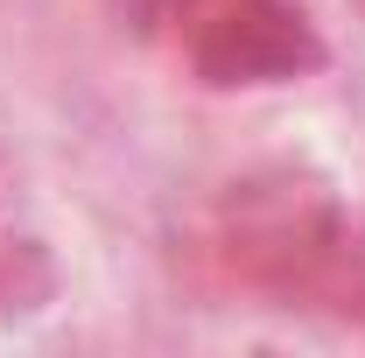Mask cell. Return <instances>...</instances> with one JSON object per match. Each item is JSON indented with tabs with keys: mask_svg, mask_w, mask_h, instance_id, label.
Wrapping results in <instances>:
<instances>
[{
	"mask_svg": "<svg viewBox=\"0 0 365 358\" xmlns=\"http://www.w3.org/2000/svg\"><path fill=\"white\" fill-rule=\"evenodd\" d=\"M211 260L246 295L365 330V218L309 162H253L211 197Z\"/></svg>",
	"mask_w": 365,
	"mask_h": 358,
	"instance_id": "cell-1",
	"label": "cell"
},
{
	"mask_svg": "<svg viewBox=\"0 0 365 358\" xmlns=\"http://www.w3.org/2000/svg\"><path fill=\"white\" fill-rule=\"evenodd\" d=\"M182 56L211 91H281L330 63L323 29L295 0H182Z\"/></svg>",
	"mask_w": 365,
	"mask_h": 358,
	"instance_id": "cell-2",
	"label": "cell"
},
{
	"mask_svg": "<svg viewBox=\"0 0 365 358\" xmlns=\"http://www.w3.org/2000/svg\"><path fill=\"white\" fill-rule=\"evenodd\" d=\"M56 288H63L56 253H49L36 232L0 225V330H7V323H36V316L56 302Z\"/></svg>",
	"mask_w": 365,
	"mask_h": 358,
	"instance_id": "cell-3",
	"label": "cell"
},
{
	"mask_svg": "<svg viewBox=\"0 0 365 358\" xmlns=\"http://www.w3.org/2000/svg\"><path fill=\"white\" fill-rule=\"evenodd\" d=\"M344 7H351V14H359V29H365V0H344Z\"/></svg>",
	"mask_w": 365,
	"mask_h": 358,
	"instance_id": "cell-4",
	"label": "cell"
},
{
	"mask_svg": "<svg viewBox=\"0 0 365 358\" xmlns=\"http://www.w3.org/2000/svg\"><path fill=\"white\" fill-rule=\"evenodd\" d=\"M176 7H182V0H176Z\"/></svg>",
	"mask_w": 365,
	"mask_h": 358,
	"instance_id": "cell-5",
	"label": "cell"
}]
</instances>
